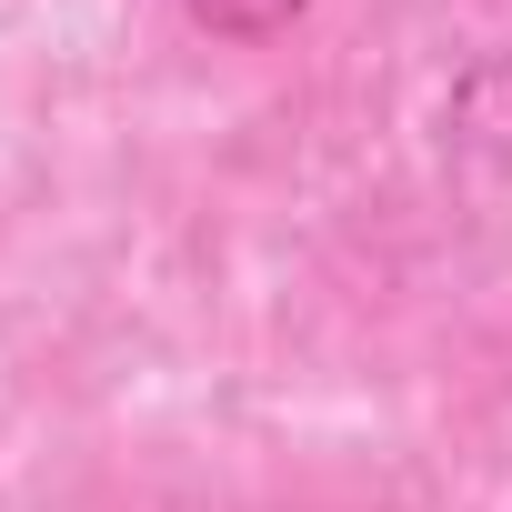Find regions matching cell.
Segmentation results:
<instances>
[{
	"label": "cell",
	"mask_w": 512,
	"mask_h": 512,
	"mask_svg": "<svg viewBox=\"0 0 512 512\" xmlns=\"http://www.w3.org/2000/svg\"><path fill=\"white\" fill-rule=\"evenodd\" d=\"M432 131H442V161H452V171H472V181L512 191V41L472 51V61L442 81Z\"/></svg>",
	"instance_id": "1"
},
{
	"label": "cell",
	"mask_w": 512,
	"mask_h": 512,
	"mask_svg": "<svg viewBox=\"0 0 512 512\" xmlns=\"http://www.w3.org/2000/svg\"><path fill=\"white\" fill-rule=\"evenodd\" d=\"M302 21H312V0H181V31L211 51H272Z\"/></svg>",
	"instance_id": "2"
}]
</instances>
